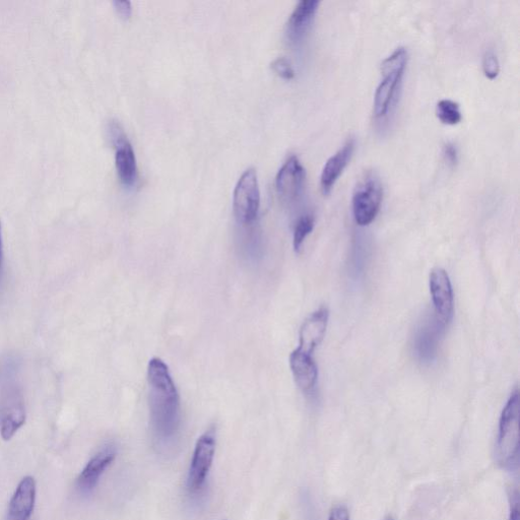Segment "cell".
Masks as SVG:
<instances>
[{
  "instance_id": "1",
  "label": "cell",
  "mask_w": 520,
  "mask_h": 520,
  "mask_svg": "<svg viewBox=\"0 0 520 520\" xmlns=\"http://www.w3.org/2000/svg\"><path fill=\"white\" fill-rule=\"evenodd\" d=\"M150 385V414L154 435L158 442L168 443L180 426V399L168 366L153 358L148 367Z\"/></svg>"
},
{
  "instance_id": "2",
  "label": "cell",
  "mask_w": 520,
  "mask_h": 520,
  "mask_svg": "<svg viewBox=\"0 0 520 520\" xmlns=\"http://www.w3.org/2000/svg\"><path fill=\"white\" fill-rule=\"evenodd\" d=\"M18 373L14 358L0 364V434L7 441L26 423L25 399Z\"/></svg>"
},
{
  "instance_id": "3",
  "label": "cell",
  "mask_w": 520,
  "mask_h": 520,
  "mask_svg": "<svg viewBox=\"0 0 520 520\" xmlns=\"http://www.w3.org/2000/svg\"><path fill=\"white\" fill-rule=\"evenodd\" d=\"M408 64V51L399 47L381 63L382 81L378 85L373 103L377 119L386 117L396 105Z\"/></svg>"
},
{
  "instance_id": "4",
  "label": "cell",
  "mask_w": 520,
  "mask_h": 520,
  "mask_svg": "<svg viewBox=\"0 0 520 520\" xmlns=\"http://www.w3.org/2000/svg\"><path fill=\"white\" fill-rule=\"evenodd\" d=\"M519 451V393L515 389L504 407L496 442L497 463L505 469L517 467Z\"/></svg>"
},
{
  "instance_id": "5",
  "label": "cell",
  "mask_w": 520,
  "mask_h": 520,
  "mask_svg": "<svg viewBox=\"0 0 520 520\" xmlns=\"http://www.w3.org/2000/svg\"><path fill=\"white\" fill-rule=\"evenodd\" d=\"M216 448L217 430L212 426L198 439L193 450L186 481L190 495H198L204 490L213 467Z\"/></svg>"
},
{
  "instance_id": "6",
  "label": "cell",
  "mask_w": 520,
  "mask_h": 520,
  "mask_svg": "<svg viewBox=\"0 0 520 520\" xmlns=\"http://www.w3.org/2000/svg\"><path fill=\"white\" fill-rule=\"evenodd\" d=\"M383 200V186L374 172H367L359 180L353 195V215L357 225L369 226L379 214Z\"/></svg>"
},
{
  "instance_id": "7",
  "label": "cell",
  "mask_w": 520,
  "mask_h": 520,
  "mask_svg": "<svg viewBox=\"0 0 520 520\" xmlns=\"http://www.w3.org/2000/svg\"><path fill=\"white\" fill-rule=\"evenodd\" d=\"M260 206V190L255 169L249 168L239 178L233 197L236 219L241 224L252 223Z\"/></svg>"
},
{
  "instance_id": "8",
  "label": "cell",
  "mask_w": 520,
  "mask_h": 520,
  "mask_svg": "<svg viewBox=\"0 0 520 520\" xmlns=\"http://www.w3.org/2000/svg\"><path fill=\"white\" fill-rule=\"evenodd\" d=\"M445 330L435 315L427 316L419 324L413 338V351L421 363L430 364L436 359Z\"/></svg>"
},
{
  "instance_id": "9",
  "label": "cell",
  "mask_w": 520,
  "mask_h": 520,
  "mask_svg": "<svg viewBox=\"0 0 520 520\" xmlns=\"http://www.w3.org/2000/svg\"><path fill=\"white\" fill-rule=\"evenodd\" d=\"M429 287L434 305V315L447 328L453 318L454 297L446 271L441 268L433 269L429 277Z\"/></svg>"
},
{
  "instance_id": "10",
  "label": "cell",
  "mask_w": 520,
  "mask_h": 520,
  "mask_svg": "<svg viewBox=\"0 0 520 520\" xmlns=\"http://www.w3.org/2000/svg\"><path fill=\"white\" fill-rule=\"evenodd\" d=\"M117 457V448L113 443L104 445L88 462L77 479V489L88 496L93 493L106 470L113 464Z\"/></svg>"
},
{
  "instance_id": "11",
  "label": "cell",
  "mask_w": 520,
  "mask_h": 520,
  "mask_svg": "<svg viewBox=\"0 0 520 520\" xmlns=\"http://www.w3.org/2000/svg\"><path fill=\"white\" fill-rule=\"evenodd\" d=\"M110 134L116 147L115 164L121 181L134 184L138 177V165L135 151L122 133L119 124H110Z\"/></svg>"
},
{
  "instance_id": "12",
  "label": "cell",
  "mask_w": 520,
  "mask_h": 520,
  "mask_svg": "<svg viewBox=\"0 0 520 520\" xmlns=\"http://www.w3.org/2000/svg\"><path fill=\"white\" fill-rule=\"evenodd\" d=\"M306 172L297 156H291L277 174L276 184L281 198L288 203L300 198L305 185Z\"/></svg>"
},
{
  "instance_id": "13",
  "label": "cell",
  "mask_w": 520,
  "mask_h": 520,
  "mask_svg": "<svg viewBox=\"0 0 520 520\" xmlns=\"http://www.w3.org/2000/svg\"><path fill=\"white\" fill-rule=\"evenodd\" d=\"M330 311L321 307L313 312L303 323L299 335V347L301 352L312 355L315 349L323 341L327 334Z\"/></svg>"
},
{
  "instance_id": "14",
  "label": "cell",
  "mask_w": 520,
  "mask_h": 520,
  "mask_svg": "<svg viewBox=\"0 0 520 520\" xmlns=\"http://www.w3.org/2000/svg\"><path fill=\"white\" fill-rule=\"evenodd\" d=\"M355 147V140L353 138L349 139L345 145L325 163L320 176V186L324 195H329L332 192L337 181L349 165Z\"/></svg>"
},
{
  "instance_id": "15",
  "label": "cell",
  "mask_w": 520,
  "mask_h": 520,
  "mask_svg": "<svg viewBox=\"0 0 520 520\" xmlns=\"http://www.w3.org/2000/svg\"><path fill=\"white\" fill-rule=\"evenodd\" d=\"M36 503V482L25 477L18 485L9 505L7 520H30Z\"/></svg>"
},
{
  "instance_id": "16",
  "label": "cell",
  "mask_w": 520,
  "mask_h": 520,
  "mask_svg": "<svg viewBox=\"0 0 520 520\" xmlns=\"http://www.w3.org/2000/svg\"><path fill=\"white\" fill-rule=\"evenodd\" d=\"M320 3L318 0H301L287 23V34L293 43L301 42L310 31Z\"/></svg>"
},
{
  "instance_id": "17",
  "label": "cell",
  "mask_w": 520,
  "mask_h": 520,
  "mask_svg": "<svg viewBox=\"0 0 520 520\" xmlns=\"http://www.w3.org/2000/svg\"><path fill=\"white\" fill-rule=\"evenodd\" d=\"M290 367L302 392L312 395L318 380V369L312 355L296 349L290 356Z\"/></svg>"
},
{
  "instance_id": "18",
  "label": "cell",
  "mask_w": 520,
  "mask_h": 520,
  "mask_svg": "<svg viewBox=\"0 0 520 520\" xmlns=\"http://www.w3.org/2000/svg\"><path fill=\"white\" fill-rule=\"evenodd\" d=\"M436 116L446 125H457L463 120L460 104L449 99H443L437 103Z\"/></svg>"
},
{
  "instance_id": "19",
  "label": "cell",
  "mask_w": 520,
  "mask_h": 520,
  "mask_svg": "<svg viewBox=\"0 0 520 520\" xmlns=\"http://www.w3.org/2000/svg\"><path fill=\"white\" fill-rule=\"evenodd\" d=\"M314 218L311 215H304L297 221L294 229L293 245L296 252H299L307 236L313 231Z\"/></svg>"
},
{
  "instance_id": "20",
  "label": "cell",
  "mask_w": 520,
  "mask_h": 520,
  "mask_svg": "<svg viewBox=\"0 0 520 520\" xmlns=\"http://www.w3.org/2000/svg\"><path fill=\"white\" fill-rule=\"evenodd\" d=\"M483 72L489 80H495L500 73V63L493 50H487L483 56Z\"/></svg>"
},
{
  "instance_id": "21",
  "label": "cell",
  "mask_w": 520,
  "mask_h": 520,
  "mask_svg": "<svg viewBox=\"0 0 520 520\" xmlns=\"http://www.w3.org/2000/svg\"><path fill=\"white\" fill-rule=\"evenodd\" d=\"M272 69L282 78L291 80L295 77V72L289 59L278 57L272 62Z\"/></svg>"
},
{
  "instance_id": "22",
  "label": "cell",
  "mask_w": 520,
  "mask_h": 520,
  "mask_svg": "<svg viewBox=\"0 0 520 520\" xmlns=\"http://www.w3.org/2000/svg\"><path fill=\"white\" fill-rule=\"evenodd\" d=\"M443 157L449 167H455L459 163V150L452 143H447L443 147Z\"/></svg>"
},
{
  "instance_id": "23",
  "label": "cell",
  "mask_w": 520,
  "mask_h": 520,
  "mask_svg": "<svg viewBox=\"0 0 520 520\" xmlns=\"http://www.w3.org/2000/svg\"><path fill=\"white\" fill-rule=\"evenodd\" d=\"M113 5L123 18H129L132 15V3L129 0H114Z\"/></svg>"
},
{
  "instance_id": "24",
  "label": "cell",
  "mask_w": 520,
  "mask_h": 520,
  "mask_svg": "<svg viewBox=\"0 0 520 520\" xmlns=\"http://www.w3.org/2000/svg\"><path fill=\"white\" fill-rule=\"evenodd\" d=\"M329 520H350V514L344 505L334 507L330 513Z\"/></svg>"
},
{
  "instance_id": "25",
  "label": "cell",
  "mask_w": 520,
  "mask_h": 520,
  "mask_svg": "<svg viewBox=\"0 0 520 520\" xmlns=\"http://www.w3.org/2000/svg\"><path fill=\"white\" fill-rule=\"evenodd\" d=\"M518 492H512L510 496V512L509 520H519V508H518Z\"/></svg>"
},
{
  "instance_id": "26",
  "label": "cell",
  "mask_w": 520,
  "mask_h": 520,
  "mask_svg": "<svg viewBox=\"0 0 520 520\" xmlns=\"http://www.w3.org/2000/svg\"><path fill=\"white\" fill-rule=\"evenodd\" d=\"M0 258H4V241L2 223H0Z\"/></svg>"
},
{
  "instance_id": "27",
  "label": "cell",
  "mask_w": 520,
  "mask_h": 520,
  "mask_svg": "<svg viewBox=\"0 0 520 520\" xmlns=\"http://www.w3.org/2000/svg\"><path fill=\"white\" fill-rule=\"evenodd\" d=\"M3 266H4V258H0V279H2V275H3Z\"/></svg>"
},
{
  "instance_id": "28",
  "label": "cell",
  "mask_w": 520,
  "mask_h": 520,
  "mask_svg": "<svg viewBox=\"0 0 520 520\" xmlns=\"http://www.w3.org/2000/svg\"><path fill=\"white\" fill-rule=\"evenodd\" d=\"M386 520H394V519H392V518H388V519H386Z\"/></svg>"
}]
</instances>
